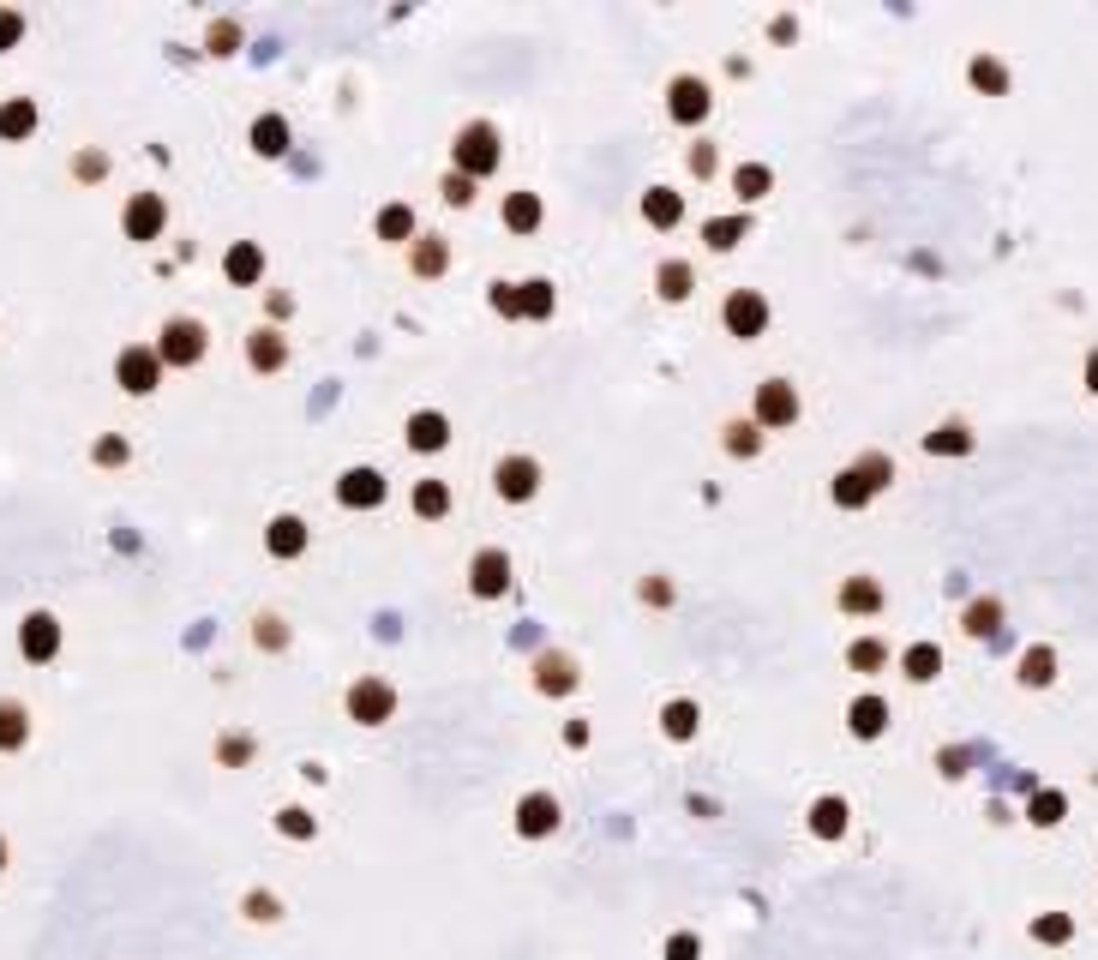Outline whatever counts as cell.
<instances>
[{
	"instance_id": "6da1fadb",
	"label": "cell",
	"mask_w": 1098,
	"mask_h": 960,
	"mask_svg": "<svg viewBox=\"0 0 1098 960\" xmlns=\"http://www.w3.org/2000/svg\"><path fill=\"white\" fill-rule=\"evenodd\" d=\"M498 162H504V144H498V132L486 127V121H474V127L456 132V174L481 181V174H493Z\"/></svg>"
},
{
	"instance_id": "7a4b0ae2",
	"label": "cell",
	"mask_w": 1098,
	"mask_h": 960,
	"mask_svg": "<svg viewBox=\"0 0 1098 960\" xmlns=\"http://www.w3.org/2000/svg\"><path fill=\"white\" fill-rule=\"evenodd\" d=\"M157 361L162 366H192L204 361V324L199 319H169L157 336Z\"/></svg>"
},
{
	"instance_id": "3957f363",
	"label": "cell",
	"mask_w": 1098,
	"mask_h": 960,
	"mask_svg": "<svg viewBox=\"0 0 1098 960\" xmlns=\"http://www.w3.org/2000/svg\"><path fill=\"white\" fill-rule=\"evenodd\" d=\"M162 223H169V204H162V192H132L127 211H121L127 241H157Z\"/></svg>"
},
{
	"instance_id": "277c9868",
	"label": "cell",
	"mask_w": 1098,
	"mask_h": 960,
	"mask_svg": "<svg viewBox=\"0 0 1098 960\" xmlns=\"http://www.w3.org/2000/svg\"><path fill=\"white\" fill-rule=\"evenodd\" d=\"M114 378H121L127 396H151L162 384V361L157 348H121V361H114Z\"/></svg>"
},
{
	"instance_id": "5b68a950",
	"label": "cell",
	"mask_w": 1098,
	"mask_h": 960,
	"mask_svg": "<svg viewBox=\"0 0 1098 960\" xmlns=\"http://www.w3.org/2000/svg\"><path fill=\"white\" fill-rule=\"evenodd\" d=\"M19 655L37 660V667L61 655V618H54V613H31V618H24V625H19Z\"/></svg>"
},
{
	"instance_id": "8992f818",
	"label": "cell",
	"mask_w": 1098,
	"mask_h": 960,
	"mask_svg": "<svg viewBox=\"0 0 1098 960\" xmlns=\"http://www.w3.org/2000/svg\"><path fill=\"white\" fill-rule=\"evenodd\" d=\"M798 421V391L786 378L756 384V426H793Z\"/></svg>"
},
{
	"instance_id": "52a82bcc",
	"label": "cell",
	"mask_w": 1098,
	"mask_h": 960,
	"mask_svg": "<svg viewBox=\"0 0 1098 960\" xmlns=\"http://www.w3.org/2000/svg\"><path fill=\"white\" fill-rule=\"evenodd\" d=\"M349 708H354V720H366V727H384V720L396 715V690L384 685V678H361V685L349 690Z\"/></svg>"
},
{
	"instance_id": "ba28073f",
	"label": "cell",
	"mask_w": 1098,
	"mask_h": 960,
	"mask_svg": "<svg viewBox=\"0 0 1098 960\" xmlns=\"http://www.w3.org/2000/svg\"><path fill=\"white\" fill-rule=\"evenodd\" d=\"M469 588L481 600H498L504 588H511V558L498 553V546H486V553H474V565H469Z\"/></svg>"
},
{
	"instance_id": "9c48e42d",
	"label": "cell",
	"mask_w": 1098,
	"mask_h": 960,
	"mask_svg": "<svg viewBox=\"0 0 1098 960\" xmlns=\"http://www.w3.org/2000/svg\"><path fill=\"white\" fill-rule=\"evenodd\" d=\"M726 331L733 336H763V324H768V301L756 289H738V294H726Z\"/></svg>"
},
{
	"instance_id": "30bf717a",
	"label": "cell",
	"mask_w": 1098,
	"mask_h": 960,
	"mask_svg": "<svg viewBox=\"0 0 1098 960\" xmlns=\"http://www.w3.org/2000/svg\"><path fill=\"white\" fill-rule=\"evenodd\" d=\"M708 84L703 79H673V91H666V114H673L678 127H696V121H708Z\"/></svg>"
},
{
	"instance_id": "8fae6325",
	"label": "cell",
	"mask_w": 1098,
	"mask_h": 960,
	"mask_svg": "<svg viewBox=\"0 0 1098 960\" xmlns=\"http://www.w3.org/2000/svg\"><path fill=\"white\" fill-rule=\"evenodd\" d=\"M553 829H558V799H553V792H528V799L516 805V835L541 840V835H553Z\"/></svg>"
},
{
	"instance_id": "7c38bea8",
	"label": "cell",
	"mask_w": 1098,
	"mask_h": 960,
	"mask_svg": "<svg viewBox=\"0 0 1098 960\" xmlns=\"http://www.w3.org/2000/svg\"><path fill=\"white\" fill-rule=\"evenodd\" d=\"M336 498H343L349 511H373L384 498V475L379 468H349V475L336 481Z\"/></svg>"
},
{
	"instance_id": "4fadbf2b",
	"label": "cell",
	"mask_w": 1098,
	"mask_h": 960,
	"mask_svg": "<svg viewBox=\"0 0 1098 960\" xmlns=\"http://www.w3.org/2000/svg\"><path fill=\"white\" fill-rule=\"evenodd\" d=\"M493 481H498L504 498H534V486H541V463H534V456H504Z\"/></svg>"
},
{
	"instance_id": "5bb4252c",
	"label": "cell",
	"mask_w": 1098,
	"mask_h": 960,
	"mask_svg": "<svg viewBox=\"0 0 1098 960\" xmlns=\"http://www.w3.org/2000/svg\"><path fill=\"white\" fill-rule=\"evenodd\" d=\"M444 438H451V421H444L439 408H421V415H409V445H414V451H444Z\"/></svg>"
},
{
	"instance_id": "9a60e30c",
	"label": "cell",
	"mask_w": 1098,
	"mask_h": 960,
	"mask_svg": "<svg viewBox=\"0 0 1098 960\" xmlns=\"http://www.w3.org/2000/svg\"><path fill=\"white\" fill-rule=\"evenodd\" d=\"M847 727H853L858 738H883V732H888V703H883V697H858V703L847 708Z\"/></svg>"
},
{
	"instance_id": "2e32d148",
	"label": "cell",
	"mask_w": 1098,
	"mask_h": 960,
	"mask_svg": "<svg viewBox=\"0 0 1098 960\" xmlns=\"http://www.w3.org/2000/svg\"><path fill=\"white\" fill-rule=\"evenodd\" d=\"M264 546H271L276 558H301L306 553V523H301V516H276L271 535H264Z\"/></svg>"
},
{
	"instance_id": "e0dca14e",
	"label": "cell",
	"mask_w": 1098,
	"mask_h": 960,
	"mask_svg": "<svg viewBox=\"0 0 1098 960\" xmlns=\"http://www.w3.org/2000/svg\"><path fill=\"white\" fill-rule=\"evenodd\" d=\"M643 216H648L655 229H673L678 216H685V199H678L673 186H648V192H643Z\"/></svg>"
},
{
	"instance_id": "ac0fdd59",
	"label": "cell",
	"mask_w": 1098,
	"mask_h": 960,
	"mask_svg": "<svg viewBox=\"0 0 1098 960\" xmlns=\"http://www.w3.org/2000/svg\"><path fill=\"white\" fill-rule=\"evenodd\" d=\"M31 132H37V102L31 97L0 102V139H31Z\"/></svg>"
},
{
	"instance_id": "d6986e66",
	"label": "cell",
	"mask_w": 1098,
	"mask_h": 960,
	"mask_svg": "<svg viewBox=\"0 0 1098 960\" xmlns=\"http://www.w3.org/2000/svg\"><path fill=\"white\" fill-rule=\"evenodd\" d=\"M810 835L816 840H840L847 835V799H816L810 805Z\"/></svg>"
},
{
	"instance_id": "ffe728a7",
	"label": "cell",
	"mask_w": 1098,
	"mask_h": 960,
	"mask_svg": "<svg viewBox=\"0 0 1098 960\" xmlns=\"http://www.w3.org/2000/svg\"><path fill=\"white\" fill-rule=\"evenodd\" d=\"M252 151L259 156H283L289 151V121L283 114H259V121H252Z\"/></svg>"
},
{
	"instance_id": "44dd1931",
	"label": "cell",
	"mask_w": 1098,
	"mask_h": 960,
	"mask_svg": "<svg viewBox=\"0 0 1098 960\" xmlns=\"http://www.w3.org/2000/svg\"><path fill=\"white\" fill-rule=\"evenodd\" d=\"M246 361L259 366V373H276V366L289 361L283 336H276V331H252V336H246Z\"/></svg>"
},
{
	"instance_id": "7402d4cb",
	"label": "cell",
	"mask_w": 1098,
	"mask_h": 960,
	"mask_svg": "<svg viewBox=\"0 0 1098 960\" xmlns=\"http://www.w3.org/2000/svg\"><path fill=\"white\" fill-rule=\"evenodd\" d=\"M534 685L546 690V697H565V690L576 685V667L565 655H541V667H534Z\"/></svg>"
},
{
	"instance_id": "603a6c76",
	"label": "cell",
	"mask_w": 1098,
	"mask_h": 960,
	"mask_svg": "<svg viewBox=\"0 0 1098 960\" xmlns=\"http://www.w3.org/2000/svg\"><path fill=\"white\" fill-rule=\"evenodd\" d=\"M661 727H666V738H678V745H685V738H696V727H703V708L678 697V703L661 708Z\"/></svg>"
},
{
	"instance_id": "cb8c5ba5",
	"label": "cell",
	"mask_w": 1098,
	"mask_h": 960,
	"mask_svg": "<svg viewBox=\"0 0 1098 960\" xmlns=\"http://www.w3.org/2000/svg\"><path fill=\"white\" fill-rule=\"evenodd\" d=\"M222 271H229V283H259V276H264V253L252 241H241V246H229Z\"/></svg>"
},
{
	"instance_id": "d4e9b609",
	"label": "cell",
	"mask_w": 1098,
	"mask_h": 960,
	"mask_svg": "<svg viewBox=\"0 0 1098 960\" xmlns=\"http://www.w3.org/2000/svg\"><path fill=\"white\" fill-rule=\"evenodd\" d=\"M900 667H907L913 685H930V678L943 673V648H937V643H913L907 655H900Z\"/></svg>"
},
{
	"instance_id": "484cf974",
	"label": "cell",
	"mask_w": 1098,
	"mask_h": 960,
	"mask_svg": "<svg viewBox=\"0 0 1098 960\" xmlns=\"http://www.w3.org/2000/svg\"><path fill=\"white\" fill-rule=\"evenodd\" d=\"M24 738H31V715H24V703L0 697V750H24Z\"/></svg>"
},
{
	"instance_id": "4316f807",
	"label": "cell",
	"mask_w": 1098,
	"mask_h": 960,
	"mask_svg": "<svg viewBox=\"0 0 1098 960\" xmlns=\"http://www.w3.org/2000/svg\"><path fill=\"white\" fill-rule=\"evenodd\" d=\"M504 229L534 234L541 229V199H534V192H511V199H504Z\"/></svg>"
},
{
	"instance_id": "83f0119b",
	"label": "cell",
	"mask_w": 1098,
	"mask_h": 960,
	"mask_svg": "<svg viewBox=\"0 0 1098 960\" xmlns=\"http://www.w3.org/2000/svg\"><path fill=\"white\" fill-rule=\"evenodd\" d=\"M877 607H883V583H870V576L840 583V613H877Z\"/></svg>"
},
{
	"instance_id": "f1b7e54d",
	"label": "cell",
	"mask_w": 1098,
	"mask_h": 960,
	"mask_svg": "<svg viewBox=\"0 0 1098 960\" xmlns=\"http://www.w3.org/2000/svg\"><path fill=\"white\" fill-rule=\"evenodd\" d=\"M1050 678H1057V648H1045V643H1038V648H1027V655H1020V685H1050Z\"/></svg>"
},
{
	"instance_id": "f546056e",
	"label": "cell",
	"mask_w": 1098,
	"mask_h": 960,
	"mask_svg": "<svg viewBox=\"0 0 1098 960\" xmlns=\"http://www.w3.org/2000/svg\"><path fill=\"white\" fill-rule=\"evenodd\" d=\"M925 451L930 456H967L973 451V433L960 421H948V426H937V433H925Z\"/></svg>"
},
{
	"instance_id": "4dcf8cb0",
	"label": "cell",
	"mask_w": 1098,
	"mask_h": 960,
	"mask_svg": "<svg viewBox=\"0 0 1098 960\" xmlns=\"http://www.w3.org/2000/svg\"><path fill=\"white\" fill-rule=\"evenodd\" d=\"M960 625H967V637H997V630H1003V600H990V595L973 600Z\"/></svg>"
},
{
	"instance_id": "1f68e13d",
	"label": "cell",
	"mask_w": 1098,
	"mask_h": 960,
	"mask_svg": "<svg viewBox=\"0 0 1098 960\" xmlns=\"http://www.w3.org/2000/svg\"><path fill=\"white\" fill-rule=\"evenodd\" d=\"M745 234H751V223H745V216H715V223L703 229V241L715 246V253H733V246L745 241Z\"/></svg>"
},
{
	"instance_id": "d6a6232c",
	"label": "cell",
	"mask_w": 1098,
	"mask_h": 960,
	"mask_svg": "<svg viewBox=\"0 0 1098 960\" xmlns=\"http://www.w3.org/2000/svg\"><path fill=\"white\" fill-rule=\"evenodd\" d=\"M733 186H738V199L751 204V199H763V192L775 186V174H768L763 162H738V169H733Z\"/></svg>"
},
{
	"instance_id": "836d02e7",
	"label": "cell",
	"mask_w": 1098,
	"mask_h": 960,
	"mask_svg": "<svg viewBox=\"0 0 1098 960\" xmlns=\"http://www.w3.org/2000/svg\"><path fill=\"white\" fill-rule=\"evenodd\" d=\"M414 511H421L426 523H439V516L451 511V486H444V481H421V486H414Z\"/></svg>"
},
{
	"instance_id": "e575fe53",
	"label": "cell",
	"mask_w": 1098,
	"mask_h": 960,
	"mask_svg": "<svg viewBox=\"0 0 1098 960\" xmlns=\"http://www.w3.org/2000/svg\"><path fill=\"white\" fill-rule=\"evenodd\" d=\"M655 283H661V301H685V294L696 289V276H691V264H685V259H673V264H661Z\"/></svg>"
},
{
	"instance_id": "d590c367",
	"label": "cell",
	"mask_w": 1098,
	"mask_h": 960,
	"mask_svg": "<svg viewBox=\"0 0 1098 960\" xmlns=\"http://www.w3.org/2000/svg\"><path fill=\"white\" fill-rule=\"evenodd\" d=\"M523 289V319H553V283L534 276V283H516Z\"/></svg>"
},
{
	"instance_id": "8d00e7d4",
	"label": "cell",
	"mask_w": 1098,
	"mask_h": 960,
	"mask_svg": "<svg viewBox=\"0 0 1098 960\" xmlns=\"http://www.w3.org/2000/svg\"><path fill=\"white\" fill-rule=\"evenodd\" d=\"M847 660H853V673H883V667H888V648H883L877 637H858V643L847 648Z\"/></svg>"
},
{
	"instance_id": "74e56055",
	"label": "cell",
	"mask_w": 1098,
	"mask_h": 960,
	"mask_svg": "<svg viewBox=\"0 0 1098 960\" xmlns=\"http://www.w3.org/2000/svg\"><path fill=\"white\" fill-rule=\"evenodd\" d=\"M865 498H870V481L858 475V468H847V475H835V505H840V511H858Z\"/></svg>"
},
{
	"instance_id": "f35d334b",
	"label": "cell",
	"mask_w": 1098,
	"mask_h": 960,
	"mask_svg": "<svg viewBox=\"0 0 1098 960\" xmlns=\"http://www.w3.org/2000/svg\"><path fill=\"white\" fill-rule=\"evenodd\" d=\"M379 234H384V241H409V234H414V211H409V204H384V211H379Z\"/></svg>"
},
{
	"instance_id": "ab89813d",
	"label": "cell",
	"mask_w": 1098,
	"mask_h": 960,
	"mask_svg": "<svg viewBox=\"0 0 1098 960\" xmlns=\"http://www.w3.org/2000/svg\"><path fill=\"white\" fill-rule=\"evenodd\" d=\"M1062 810H1068V799H1062V792H1032L1027 817L1038 822V829H1057V822H1062Z\"/></svg>"
},
{
	"instance_id": "60d3db41",
	"label": "cell",
	"mask_w": 1098,
	"mask_h": 960,
	"mask_svg": "<svg viewBox=\"0 0 1098 960\" xmlns=\"http://www.w3.org/2000/svg\"><path fill=\"white\" fill-rule=\"evenodd\" d=\"M276 829H283L289 840H313V810H301V805H289V810H276Z\"/></svg>"
},
{
	"instance_id": "b9f144b4",
	"label": "cell",
	"mask_w": 1098,
	"mask_h": 960,
	"mask_svg": "<svg viewBox=\"0 0 1098 960\" xmlns=\"http://www.w3.org/2000/svg\"><path fill=\"white\" fill-rule=\"evenodd\" d=\"M973 84H978V91H1008V72H1003V61L978 54V61H973Z\"/></svg>"
},
{
	"instance_id": "7bdbcfd3",
	"label": "cell",
	"mask_w": 1098,
	"mask_h": 960,
	"mask_svg": "<svg viewBox=\"0 0 1098 960\" xmlns=\"http://www.w3.org/2000/svg\"><path fill=\"white\" fill-rule=\"evenodd\" d=\"M444 264H451V253H444V241H421V246H414V271H421V276H439Z\"/></svg>"
},
{
	"instance_id": "ee69618b",
	"label": "cell",
	"mask_w": 1098,
	"mask_h": 960,
	"mask_svg": "<svg viewBox=\"0 0 1098 960\" xmlns=\"http://www.w3.org/2000/svg\"><path fill=\"white\" fill-rule=\"evenodd\" d=\"M486 301H493V313H504V319H523V289L516 283H493Z\"/></svg>"
},
{
	"instance_id": "f6af8a7d",
	"label": "cell",
	"mask_w": 1098,
	"mask_h": 960,
	"mask_svg": "<svg viewBox=\"0 0 1098 960\" xmlns=\"http://www.w3.org/2000/svg\"><path fill=\"white\" fill-rule=\"evenodd\" d=\"M858 475H865V481H870V493H877V486L895 481V463H888V456H858Z\"/></svg>"
},
{
	"instance_id": "bcb514c9",
	"label": "cell",
	"mask_w": 1098,
	"mask_h": 960,
	"mask_svg": "<svg viewBox=\"0 0 1098 960\" xmlns=\"http://www.w3.org/2000/svg\"><path fill=\"white\" fill-rule=\"evenodd\" d=\"M756 445H763V438H756V426H745V421L726 426V451H733V456H756Z\"/></svg>"
},
{
	"instance_id": "7dc6e473",
	"label": "cell",
	"mask_w": 1098,
	"mask_h": 960,
	"mask_svg": "<svg viewBox=\"0 0 1098 960\" xmlns=\"http://www.w3.org/2000/svg\"><path fill=\"white\" fill-rule=\"evenodd\" d=\"M19 37H24V12L0 7V54H7V49H19Z\"/></svg>"
},
{
	"instance_id": "c3c4849f",
	"label": "cell",
	"mask_w": 1098,
	"mask_h": 960,
	"mask_svg": "<svg viewBox=\"0 0 1098 960\" xmlns=\"http://www.w3.org/2000/svg\"><path fill=\"white\" fill-rule=\"evenodd\" d=\"M1032 937H1038V942H1068V937H1075V924H1068L1062 912H1050V919L1032 924Z\"/></svg>"
},
{
	"instance_id": "681fc988",
	"label": "cell",
	"mask_w": 1098,
	"mask_h": 960,
	"mask_svg": "<svg viewBox=\"0 0 1098 960\" xmlns=\"http://www.w3.org/2000/svg\"><path fill=\"white\" fill-rule=\"evenodd\" d=\"M666 960H703V942L691 930H678V937H666Z\"/></svg>"
},
{
	"instance_id": "f907efd6",
	"label": "cell",
	"mask_w": 1098,
	"mask_h": 960,
	"mask_svg": "<svg viewBox=\"0 0 1098 960\" xmlns=\"http://www.w3.org/2000/svg\"><path fill=\"white\" fill-rule=\"evenodd\" d=\"M234 42H241V24H234V19L211 24V54H234Z\"/></svg>"
},
{
	"instance_id": "816d5d0a",
	"label": "cell",
	"mask_w": 1098,
	"mask_h": 960,
	"mask_svg": "<svg viewBox=\"0 0 1098 960\" xmlns=\"http://www.w3.org/2000/svg\"><path fill=\"white\" fill-rule=\"evenodd\" d=\"M97 463L102 468H121L127 463V438H97Z\"/></svg>"
},
{
	"instance_id": "f5cc1de1",
	"label": "cell",
	"mask_w": 1098,
	"mask_h": 960,
	"mask_svg": "<svg viewBox=\"0 0 1098 960\" xmlns=\"http://www.w3.org/2000/svg\"><path fill=\"white\" fill-rule=\"evenodd\" d=\"M444 199H451V204H469V199H474V181H469V174H451V181H444Z\"/></svg>"
},
{
	"instance_id": "db71d44e",
	"label": "cell",
	"mask_w": 1098,
	"mask_h": 960,
	"mask_svg": "<svg viewBox=\"0 0 1098 960\" xmlns=\"http://www.w3.org/2000/svg\"><path fill=\"white\" fill-rule=\"evenodd\" d=\"M246 912H252V919H276V900H271V895H252Z\"/></svg>"
},
{
	"instance_id": "11a10c76",
	"label": "cell",
	"mask_w": 1098,
	"mask_h": 960,
	"mask_svg": "<svg viewBox=\"0 0 1098 960\" xmlns=\"http://www.w3.org/2000/svg\"><path fill=\"white\" fill-rule=\"evenodd\" d=\"M259 643L276 648V643H283V625H276V618H259Z\"/></svg>"
},
{
	"instance_id": "9f6ffc18",
	"label": "cell",
	"mask_w": 1098,
	"mask_h": 960,
	"mask_svg": "<svg viewBox=\"0 0 1098 960\" xmlns=\"http://www.w3.org/2000/svg\"><path fill=\"white\" fill-rule=\"evenodd\" d=\"M691 169L708 174V169H715V151H708V144H696V151H691Z\"/></svg>"
},
{
	"instance_id": "6f0895ef",
	"label": "cell",
	"mask_w": 1098,
	"mask_h": 960,
	"mask_svg": "<svg viewBox=\"0 0 1098 960\" xmlns=\"http://www.w3.org/2000/svg\"><path fill=\"white\" fill-rule=\"evenodd\" d=\"M1087 384H1092V391H1098V348L1087 354Z\"/></svg>"
},
{
	"instance_id": "680465c9",
	"label": "cell",
	"mask_w": 1098,
	"mask_h": 960,
	"mask_svg": "<svg viewBox=\"0 0 1098 960\" xmlns=\"http://www.w3.org/2000/svg\"><path fill=\"white\" fill-rule=\"evenodd\" d=\"M0 870H7V840H0Z\"/></svg>"
}]
</instances>
